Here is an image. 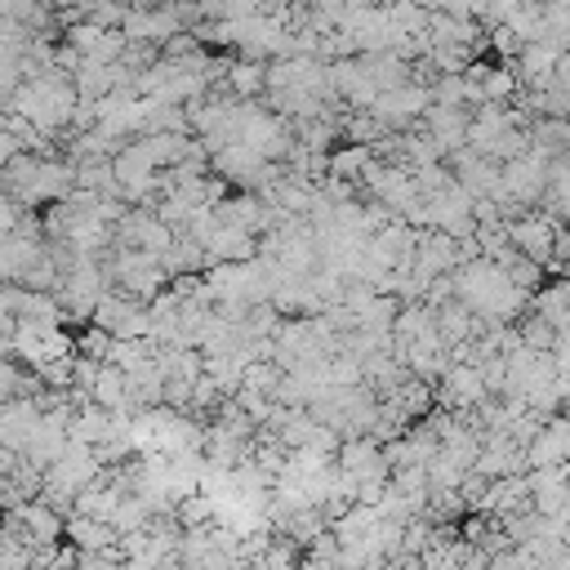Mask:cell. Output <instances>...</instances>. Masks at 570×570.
<instances>
[{"instance_id": "cell-1", "label": "cell", "mask_w": 570, "mask_h": 570, "mask_svg": "<svg viewBox=\"0 0 570 570\" xmlns=\"http://www.w3.org/2000/svg\"><path fill=\"white\" fill-rule=\"evenodd\" d=\"M432 107V94H428V85H415V80H406V85H392V89H379V98L370 103V111L388 126V130H415L419 126V117Z\"/></svg>"}, {"instance_id": "cell-2", "label": "cell", "mask_w": 570, "mask_h": 570, "mask_svg": "<svg viewBox=\"0 0 570 570\" xmlns=\"http://www.w3.org/2000/svg\"><path fill=\"white\" fill-rule=\"evenodd\" d=\"M548 192V161L539 152H521L517 161H504V196L521 209H535Z\"/></svg>"}, {"instance_id": "cell-3", "label": "cell", "mask_w": 570, "mask_h": 570, "mask_svg": "<svg viewBox=\"0 0 570 570\" xmlns=\"http://www.w3.org/2000/svg\"><path fill=\"white\" fill-rule=\"evenodd\" d=\"M469 117H473L469 107H437L432 103L419 117V130L441 148V157H450V152L469 148Z\"/></svg>"}, {"instance_id": "cell-4", "label": "cell", "mask_w": 570, "mask_h": 570, "mask_svg": "<svg viewBox=\"0 0 570 570\" xmlns=\"http://www.w3.org/2000/svg\"><path fill=\"white\" fill-rule=\"evenodd\" d=\"M63 539H67L76 552H107V548H117L121 530L111 526V521H98V517H80V513H72V517L63 521Z\"/></svg>"}, {"instance_id": "cell-5", "label": "cell", "mask_w": 570, "mask_h": 570, "mask_svg": "<svg viewBox=\"0 0 570 570\" xmlns=\"http://www.w3.org/2000/svg\"><path fill=\"white\" fill-rule=\"evenodd\" d=\"M205 259L209 264H250V259H259V237L241 233V227H218L205 241Z\"/></svg>"}, {"instance_id": "cell-6", "label": "cell", "mask_w": 570, "mask_h": 570, "mask_svg": "<svg viewBox=\"0 0 570 570\" xmlns=\"http://www.w3.org/2000/svg\"><path fill=\"white\" fill-rule=\"evenodd\" d=\"M223 85L233 89L237 98H264L268 94V63H255V58H227V76H223Z\"/></svg>"}, {"instance_id": "cell-7", "label": "cell", "mask_w": 570, "mask_h": 570, "mask_svg": "<svg viewBox=\"0 0 570 570\" xmlns=\"http://www.w3.org/2000/svg\"><path fill=\"white\" fill-rule=\"evenodd\" d=\"M111 85H117V63H98V58H80L76 67H72V89H76V98H107L111 94Z\"/></svg>"}, {"instance_id": "cell-8", "label": "cell", "mask_w": 570, "mask_h": 570, "mask_svg": "<svg viewBox=\"0 0 570 570\" xmlns=\"http://www.w3.org/2000/svg\"><path fill=\"white\" fill-rule=\"evenodd\" d=\"M19 517H23V526H28V535H32V544H63V513H54L41 495L32 499V504H23L19 508Z\"/></svg>"}, {"instance_id": "cell-9", "label": "cell", "mask_w": 570, "mask_h": 570, "mask_svg": "<svg viewBox=\"0 0 570 570\" xmlns=\"http://www.w3.org/2000/svg\"><path fill=\"white\" fill-rule=\"evenodd\" d=\"M89 401L103 406V410H111V415H126V370L111 366V362H103V366H98V379H94V388H89Z\"/></svg>"}, {"instance_id": "cell-10", "label": "cell", "mask_w": 570, "mask_h": 570, "mask_svg": "<svg viewBox=\"0 0 570 570\" xmlns=\"http://www.w3.org/2000/svg\"><path fill=\"white\" fill-rule=\"evenodd\" d=\"M357 58H362V67H366V76H370V85H375V89H392V85H406V80H410V63H406V58H397L392 50L357 54Z\"/></svg>"}, {"instance_id": "cell-11", "label": "cell", "mask_w": 570, "mask_h": 570, "mask_svg": "<svg viewBox=\"0 0 570 570\" xmlns=\"http://www.w3.org/2000/svg\"><path fill=\"white\" fill-rule=\"evenodd\" d=\"M375 157H370V148L366 143H344V148H330V157H325V174H334V179H348V183H357L362 187V174H366V165H370Z\"/></svg>"}, {"instance_id": "cell-12", "label": "cell", "mask_w": 570, "mask_h": 570, "mask_svg": "<svg viewBox=\"0 0 570 570\" xmlns=\"http://www.w3.org/2000/svg\"><path fill=\"white\" fill-rule=\"evenodd\" d=\"M214 513H218V504H214L209 495H201V491H187V495L174 504V521H179V530H201V526H209V521H214Z\"/></svg>"}, {"instance_id": "cell-13", "label": "cell", "mask_w": 570, "mask_h": 570, "mask_svg": "<svg viewBox=\"0 0 570 570\" xmlns=\"http://www.w3.org/2000/svg\"><path fill=\"white\" fill-rule=\"evenodd\" d=\"M499 268H504V277H508V281H513L517 290H526V294H535V290H539V286L548 281V272H544V268H539L535 259H526L521 250H513V255H508V259H504Z\"/></svg>"}, {"instance_id": "cell-14", "label": "cell", "mask_w": 570, "mask_h": 570, "mask_svg": "<svg viewBox=\"0 0 570 570\" xmlns=\"http://www.w3.org/2000/svg\"><path fill=\"white\" fill-rule=\"evenodd\" d=\"M139 143L148 148V157H152V165H157V170H170V165H179V161H183V143H187V135H139Z\"/></svg>"}, {"instance_id": "cell-15", "label": "cell", "mask_w": 570, "mask_h": 570, "mask_svg": "<svg viewBox=\"0 0 570 570\" xmlns=\"http://www.w3.org/2000/svg\"><path fill=\"white\" fill-rule=\"evenodd\" d=\"M517 334H521V344L535 348V353H548V348L557 344V330H552L539 312H521V316H517Z\"/></svg>"}, {"instance_id": "cell-16", "label": "cell", "mask_w": 570, "mask_h": 570, "mask_svg": "<svg viewBox=\"0 0 570 570\" xmlns=\"http://www.w3.org/2000/svg\"><path fill=\"white\" fill-rule=\"evenodd\" d=\"M152 508H148V499L143 495H126L121 504H117V513H111V526H117L121 535L126 530H143V526H152Z\"/></svg>"}, {"instance_id": "cell-17", "label": "cell", "mask_w": 570, "mask_h": 570, "mask_svg": "<svg viewBox=\"0 0 570 570\" xmlns=\"http://www.w3.org/2000/svg\"><path fill=\"white\" fill-rule=\"evenodd\" d=\"M428 94H432V103L437 107H464V76H437L432 85H428Z\"/></svg>"}, {"instance_id": "cell-18", "label": "cell", "mask_w": 570, "mask_h": 570, "mask_svg": "<svg viewBox=\"0 0 570 570\" xmlns=\"http://www.w3.org/2000/svg\"><path fill=\"white\" fill-rule=\"evenodd\" d=\"M76 570H121V552L107 548V552H76Z\"/></svg>"}, {"instance_id": "cell-19", "label": "cell", "mask_w": 570, "mask_h": 570, "mask_svg": "<svg viewBox=\"0 0 570 570\" xmlns=\"http://www.w3.org/2000/svg\"><path fill=\"white\" fill-rule=\"evenodd\" d=\"M19 152H23V148H19V139H14L6 126H0V170H6V165H10Z\"/></svg>"}, {"instance_id": "cell-20", "label": "cell", "mask_w": 570, "mask_h": 570, "mask_svg": "<svg viewBox=\"0 0 570 570\" xmlns=\"http://www.w3.org/2000/svg\"><path fill=\"white\" fill-rule=\"evenodd\" d=\"M552 85H561V89L570 94V54H561V58H557V67H552Z\"/></svg>"}, {"instance_id": "cell-21", "label": "cell", "mask_w": 570, "mask_h": 570, "mask_svg": "<svg viewBox=\"0 0 570 570\" xmlns=\"http://www.w3.org/2000/svg\"><path fill=\"white\" fill-rule=\"evenodd\" d=\"M299 570H344V566H334V561H321V557H303Z\"/></svg>"}]
</instances>
